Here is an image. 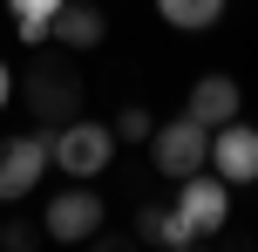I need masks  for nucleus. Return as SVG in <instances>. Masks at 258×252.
<instances>
[{
  "label": "nucleus",
  "mask_w": 258,
  "mask_h": 252,
  "mask_svg": "<svg viewBox=\"0 0 258 252\" xmlns=\"http://www.w3.org/2000/svg\"><path fill=\"white\" fill-rule=\"evenodd\" d=\"M14 89H21L27 116H34L41 130H61V123H75V109H82V75L68 62H48V55H34V68H27Z\"/></svg>",
  "instance_id": "f257e3e1"
},
{
  "label": "nucleus",
  "mask_w": 258,
  "mask_h": 252,
  "mask_svg": "<svg viewBox=\"0 0 258 252\" xmlns=\"http://www.w3.org/2000/svg\"><path fill=\"white\" fill-rule=\"evenodd\" d=\"M54 164V130H27V136H0V205L34 198V184Z\"/></svg>",
  "instance_id": "f03ea898"
},
{
  "label": "nucleus",
  "mask_w": 258,
  "mask_h": 252,
  "mask_svg": "<svg viewBox=\"0 0 258 252\" xmlns=\"http://www.w3.org/2000/svg\"><path fill=\"white\" fill-rule=\"evenodd\" d=\"M150 164L170 177V184H183L190 171L211 164V130L197 116H177V123H163V130H150Z\"/></svg>",
  "instance_id": "7ed1b4c3"
},
{
  "label": "nucleus",
  "mask_w": 258,
  "mask_h": 252,
  "mask_svg": "<svg viewBox=\"0 0 258 252\" xmlns=\"http://www.w3.org/2000/svg\"><path fill=\"white\" fill-rule=\"evenodd\" d=\"M109 157H116V130L109 123H61L54 130V171H68V177H95V171H109Z\"/></svg>",
  "instance_id": "20e7f679"
},
{
  "label": "nucleus",
  "mask_w": 258,
  "mask_h": 252,
  "mask_svg": "<svg viewBox=\"0 0 258 252\" xmlns=\"http://www.w3.org/2000/svg\"><path fill=\"white\" fill-rule=\"evenodd\" d=\"M177 212H183V225H190L197 239H218V232H224V218H231V184H224V177L204 164V171H190V177H183Z\"/></svg>",
  "instance_id": "39448f33"
},
{
  "label": "nucleus",
  "mask_w": 258,
  "mask_h": 252,
  "mask_svg": "<svg viewBox=\"0 0 258 252\" xmlns=\"http://www.w3.org/2000/svg\"><path fill=\"white\" fill-rule=\"evenodd\" d=\"M102 218H109V205L95 198L89 184H75V191H54V205L41 212V232H48L54 245H89Z\"/></svg>",
  "instance_id": "423d86ee"
},
{
  "label": "nucleus",
  "mask_w": 258,
  "mask_h": 252,
  "mask_svg": "<svg viewBox=\"0 0 258 252\" xmlns=\"http://www.w3.org/2000/svg\"><path fill=\"white\" fill-rule=\"evenodd\" d=\"M211 171L224 177V184H251L258 177V130L251 123H218V130H211Z\"/></svg>",
  "instance_id": "0eeeda50"
},
{
  "label": "nucleus",
  "mask_w": 258,
  "mask_h": 252,
  "mask_svg": "<svg viewBox=\"0 0 258 252\" xmlns=\"http://www.w3.org/2000/svg\"><path fill=\"white\" fill-rule=\"evenodd\" d=\"M238 103H245V89H238L231 75H197L190 95H183V116H197L204 130H218V123L238 116Z\"/></svg>",
  "instance_id": "6e6552de"
},
{
  "label": "nucleus",
  "mask_w": 258,
  "mask_h": 252,
  "mask_svg": "<svg viewBox=\"0 0 258 252\" xmlns=\"http://www.w3.org/2000/svg\"><path fill=\"white\" fill-rule=\"evenodd\" d=\"M136 245H163V252H190L204 245L190 225H183L177 205H136Z\"/></svg>",
  "instance_id": "1a4fd4ad"
},
{
  "label": "nucleus",
  "mask_w": 258,
  "mask_h": 252,
  "mask_svg": "<svg viewBox=\"0 0 258 252\" xmlns=\"http://www.w3.org/2000/svg\"><path fill=\"white\" fill-rule=\"evenodd\" d=\"M109 34V21H102V7H95V0H61V7H54V41H61V48H95V41Z\"/></svg>",
  "instance_id": "9d476101"
},
{
  "label": "nucleus",
  "mask_w": 258,
  "mask_h": 252,
  "mask_svg": "<svg viewBox=\"0 0 258 252\" xmlns=\"http://www.w3.org/2000/svg\"><path fill=\"white\" fill-rule=\"evenodd\" d=\"M156 14L170 27H183V34H204V27L224 21V0H156Z\"/></svg>",
  "instance_id": "9b49d317"
},
{
  "label": "nucleus",
  "mask_w": 258,
  "mask_h": 252,
  "mask_svg": "<svg viewBox=\"0 0 258 252\" xmlns=\"http://www.w3.org/2000/svg\"><path fill=\"white\" fill-rule=\"evenodd\" d=\"M109 130H116V143H150V130H156V123H150V109H143V103H129L122 116L109 123Z\"/></svg>",
  "instance_id": "f8f14e48"
},
{
  "label": "nucleus",
  "mask_w": 258,
  "mask_h": 252,
  "mask_svg": "<svg viewBox=\"0 0 258 252\" xmlns=\"http://www.w3.org/2000/svg\"><path fill=\"white\" fill-rule=\"evenodd\" d=\"M41 239H48V232H41L34 218H7V225H0V245H7V252H27V245H41Z\"/></svg>",
  "instance_id": "ddd939ff"
},
{
  "label": "nucleus",
  "mask_w": 258,
  "mask_h": 252,
  "mask_svg": "<svg viewBox=\"0 0 258 252\" xmlns=\"http://www.w3.org/2000/svg\"><path fill=\"white\" fill-rule=\"evenodd\" d=\"M54 7L61 0H7V14H48V21H54Z\"/></svg>",
  "instance_id": "4468645a"
},
{
  "label": "nucleus",
  "mask_w": 258,
  "mask_h": 252,
  "mask_svg": "<svg viewBox=\"0 0 258 252\" xmlns=\"http://www.w3.org/2000/svg\"><path fill=\"white\" fill-rule=\"evenodd\" d=\"M7 95H14V75H7V68H0V103H7Z\"/></svg>",
  "instance_id": "2eb2a0df"
}]
</instances>
